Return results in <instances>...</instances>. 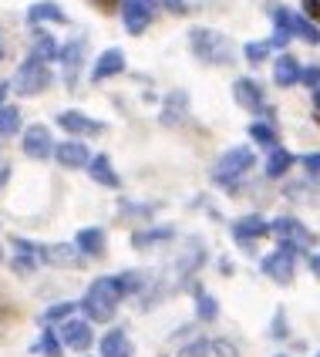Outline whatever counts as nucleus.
Returning a JSON list of instances; mask_svg holds the SVG:
<instances>
[{
	"instance_id": "obj_3",
	"label": "nucleus",
	"mask_w": 320,
	"mask_h": 357,
	"mask_svg": "<svg viewBox=\"0 0 320 357\" xmlns=\"http://www.w3.org/2000/svg\"><path fill=\"white\" fill-rule=\"evenodd\" d=\"M64 337L71 340L75 347H84V344H88V327H84V324H71V327L64 331Z\"/></svg>"
},
{
	"instance_id": "obj_4",
	"label": "nucleus",
	"mask_w": 320,
	"mask_h": 357,
	"mask_svg": "<svg viewBox=\"0 0 320 357\" xmlns=\"http://www.w3.org/2000/svg\"><path fill=\"white\" fill-rule=\"evenodd\" d=\"M98 239H101V233H81V243H84L88 250H98Z\"/></svg>"
},
{
	"instance_id": "obj_7",
	"label": "nucleus",
	"mask_w": 320,
	"mask_h": 357,
	"mask_svg": "<svg viewBox=\"0 0 320 357\" xmlns=\"http://www.w3.org/2000/svg\"><path fill=\"white\" fill-rule=\"evenodd\" d=\"M40 149H44V135H34L31 139V152H40Z\"/></svg>"
},
{
	"instance_id": "obj_1",
	"label": "nucleus",
	"mask_w": 320,
	"mask_h": 357,
	"mask_svg": "<svg viewBox=\"0 0 320 357\" xmlns=\"http://www.w3.org/2000/svg\"><path fill=\"white\" fill-rule=\"evenodd\" d=\"M112 283L108 280H101V283H95V290H91V297H88V310L95 314L98 320L108 317V300H112Z\"/></svg>"
},
{
	"instance_id": "obj_2",
	"label": "nucleus",
	"mask_w": 320,
	"mask_h": 357,
	"mask_svg": "<svg viewBox=\"0 0 320 357\" xmlns=\"http://www.w3.org/2000/svg\"><path fill=\"white\" fill-rule=\"evenodd\" d=\"M105 354H108V357H125V354H128L125 337H121V334H112V337L105 340Z\"/></svg>"
},
{
	"instance_id": "obj_6",
	"label": "nucleus",
	"mask_w": 320,
	"mask_h": 357,
	"mask_svg": "<svg viewBox=\"0 0 320 357\" xmlns=\"http://www.w3.org/2000/svg\"><path fill=\"white\" fill-rule=\"evenodd\" d=\"M40 351H44V354H47V357H58V347H54V337H44V340H40Z\"/></svg>"
},
{
	"instance_id": "obj_5",
	"label": "nucleus",
	"mask_w": 320,
	"mask_h": 357,
	"mask_svg": "<svg viewBox=\"0 0 320 357\" xmlns=\"http://www.w3.org/2000/svg\"><path fill=\"white\" fill-rule=\"evenodd\" d=\"M61 162L75 165V162H81V152H78V149H64V152H61Z\"/></svg>"
}]
</instances>
